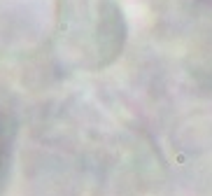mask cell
<instances>
[{
	"instance_id": "cell-1",
	"label": "cell",
	"mask_w": 212,
	"mask_h": 196,
	"mask_svg": "<svg viewBox=\"0 0 212 196\" xmlns=\"http://www.w3.org/2000/svg\"><path fill=\"white\" fill-rule=\"evenodd\" d=\"M12 143H14V128L7 119L0 122V196L7 189L9 168H12Z\"/></svg>"
}]
</instances>
